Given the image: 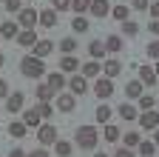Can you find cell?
<instances>
[{
	"mask_svg": "<svg viewBox=\"0 0 159 157\" xmlns=\"http://www.w3.org/2000/svg\"><path fill=\"white\" fill-rule=\"evenodd\" d=\"M46 63L43 57H34V54H26L23 60H20V74L29 77V80H40V77H46Z\"/></svg>",
	"mask_w": 159,
	"mask_h": 157,
	"instance_id": "6da1fadb",
	"label": "cell"
},
{
	"mask_svg": "<svg viewBox=\"0 0 159 157\" xmlns=\"http://www.w3.org/2000/svg\"><path fill=\"white\" fill-rule=\"evenodd\" d=\"M74 143L83 149V151H94L97 143H99V134H97L94 126H80V129L74 131Z\"/></svg>",
	"mask_w": 159,
	"mask_h": 157,
	"instance_id": "7a4b0ae2",
	"label": "cell"
},
{
	"mask_svg": "<svg viewBox=\"0 0 159 157\" xmlns=\"http://www.w3.org/2000/svg\"><path fill=\"white\" fill-rule=\"evenodd\" d=\"M94 94L99 97V100H108V97H114V94H116L114 80H111V77H105V74L94 77Z\"/></svg>",
	"mask_w": 159,
	"mask_h": 157,
	"instance_id": "3957f363",
	"label": "cell"
},
{
	"mask_svg": "<svg viewBox=\"0 0 159 157\" xmlns=\"http://www.w3.org/2000/svg\"><path fill=\"white\" fill-rule=\"evenodd\" d=\"M54 109L57 111H74L77 109V97L71 94V91H57V97H54Z\"/></svg>",
	"mask_w": 159,
	"mask_h": 157,
	"instance_id": "277c9868",
	"label": "cell"
},
{
	"mask_svg": "<svg viewBox=\"0 0 159 157\" xmlns=\"http://www.w3.org/2000/svg\"><path fill=\"white\" fill-rule=\"evenodd\" d=\"M37 140H40V146H54V140H57V129L51 126V123H40L37 126Z\"/></svg>",
	"mask_w": 159,
	"mask_h": 157,
	"instance_id": "5b68a950",
	"label": "cell"
},
{
	"mask_svg": "<svg viewBox=\"0 0 159 157\" xmlns=\"http://www.w3.org/2000/svg\"><path fill=\"white\" fill-rule=\"evenodd\" d=\"M17 26H20V29H34V26H37V9L23 6V9L17 12Z\"/></svg>",
	"mask_w": 159,
	"mask_h": 157,
	"instance_id": "8992f818",
	"label": "cell"
},
{
	"mask_svg": "<svg viewBox=\"0 0 159 157\" xmlns=\"http://www.w3.org/2000/svg\"><path fill=\"white\" fill-rule=\"evenodd\" d=\"M23 103H26V94L23 91H9V97H6V111L9 114H20V111H23Z\"/></svg>",
	"mask_w": 159,
	"mask_h": 157,
	"instance_id": "52a82bcc",
	"label": "cell"
},
{
	"mask_svg": "<svg viewBox=\"0 0 159 157\" xmlns=\"http://www.w3.org/2000/svg\"><path fill=\"white\" fill-rule=\"evenodd\" d=\"M136 71H139V83H142V86H156L159 83V77H156V69L153 66H134Z\"/></svg>",
	"mask_w": 159,
	"mask_h": 157,
	"instance_id": "ba28073f",
	"label": "cell"
},
{
	"mask_svg": "<svg viewBox=\"0 0 159 157\" xmlns=\"http://www.w3.org/2000/svg\"><path fill=\"white\" fill-rule=\"evenodd\" d=\"M66 86L71 89V94H74V97H77V94H88V80H85L83 74H77V71L68 77V83H66Z\"/></svg>",
	"mask_w": 159,
	"mask_h": 157,
	"instance_id": "9c48e42d",
	"label": "cell"
},
{
	"mask_svg": "<svg viewBox=\"0 0 159 157\" xmlns=\"http://www.w3.org/2000/svg\"><path fill=\"white\" fill-rule=\"evenodd\" d=\"M88 12L97 17V20H105V17L111 14V0H91Z\"/></svg>",
	"mask_w": 159,
	"mask_h": 157,
	"instance_id": "30bf717a",
	"label": "cell"
},
{
	"mask_svg": "<svg viewBox=\"0 0 159 157\" xmlns=\"http://www.w3.org/2000/svg\"><path fill=\"white\" fill-rule=\"evenodd\" d=\"M139 126H142L145 131H156V126H159V117H156V109H151V111H139Z\"/></svg>",
	"mask_w": 159,
	"mask_h": 157,
	"instance_id": "8fae6325",
	"label": "cell"
},
{
	"mask_svg": "<svg viewBox=\"0 0 159 157\" xmlns=\"http://www.w3.org/2000/svg\"><path fill=\"white\" fill-rule=\"evenodd\" d=\"M46 83L51 86V91H63L68 80H66V74L57 69V71H46Z\"/></svg>",
	"mask_w": 159,
	"mask_h": 157,
	"instance_id": "7c38bea8",
	"label": "cell"
},
{
	"mask_svg": "<svg viewBox=\"0 0 159 157\" xmlns=\"http://www.w3.org/2000/svg\"><path fill=\"white\" fill-rule=\"evenodd\" d=\"M111 117H114V109L108 106V100H102V103L97 106V111H94V120L99 126H105V123H111Z\"/></svg>",
	"mask_w": 159,
	"mask_h": 157,
	"instance_id": "4fadbf2b",
	"label": "cell"
},
{
	"mask_svg": "<svg viewBox=\"0 0 159 157\" xmlns=\"http://www.w3.org/2000/svg\"><path fill=\"white\" fill-rule=\"evenodd\" d=\"M102 46H105V54H119L122 52V46H125V40L119 34H108L105 40H102Z\"/></svg>",
	"mask_w": 159,
	"mask_h": 157,
	"instance_id": "5bb4252c",
	"label": "cell"
},
{
	"mask_svg": "<svg viewBox=\"0 0 159 157\" xmlns=\"http://www.w3.org/2000/svg\"><path fill=\"white\" fill-rule=\"evenodd\" d=\"M14 40H17V46H23V49H31V46L37 43V34H34V29H20Z\"/></svg>",
	"mask_w": 159,
	"mask_h": 157,
	"instance_id": "9a60e30c",
	"label": "cell"
},
{
	"mask_svg": "<svg viewBox=\"0 0 159 157\" xmlns=\"http://www.w3.org/2000/svg\"><path fill=\"white\" fill-rule=\"evenodd\" d=\"M37 23L43 26V29H54V26H57V12H54V9H43V12H37Z\"/></svg>",
	"mask_w": 159,
	"mask_h": 157,
	"instance_id": "2e32d148",
	"label": "cell"
},
{
	"mask_svg": "<svg viewBox=\"0 0 159 157\" xmlns=\"http://www.w3.org/2000/svg\"><path fill=\"white\" fill-rule=\"evenodd\" d=\"M37 103H51L54 97H57V91H51V86L48 83H37Z\"/></svg>",
	"mask_w": 159,
	"mask_h": 157,
	"instance_id": "e0dca14e",
	"label": "cell"
},
{
	"mask_svg": "<svg viewBox=\"0 0 159 157\" xmlns=\"http://www.w3.org/2000/svg\"><path fill=\"white\" fill-rule=\"evenodd\" d=\"M51 52H54V43H51V40H37V43L31 46V54H34V57H48Z\"/></svg>",
	"mask_w": 159,
	"mask_h": 157,
	"instance_id": "ac0fdd59",
	"label": "cell"
},
{
	"mask_svg": "<svg viewBox=\"0 0 159 157\" xmlns=\"http://www.w3.org/2000/svg\"><path fill=\"white\" fill-rule=\"evenodd\" d=\"M80 69H83V77H85V80H91V77H99V74H102L99 60H88V63H83Z\"/></svg>",
	"mask_w": 159,
	"mask_h": 157,
	"instance_id": "d6986e66",
	"label": "cell"
},
{
	"mask_svg": "<svg viewBox=\"0 0 159 157\" xmlns=\"http://www.w3.org/2000/svg\"><path fill=\"white\" fill-rule=\"evenodd\" d=\"M74 151V143L71 140H63V137H57V140H54V154L57 157H68Z\"/></svg>",
	"mask_w": 159,
	"mask_h": 157,
	"instance_id": "ffe728a7",
	"label": "cell"
},
{
	"mask_svg": "<svg viewBox=\"0 0 159 157\" xmlns=\"http://www.w3.org/2000/svg\"><path fill=\"white\" fill-rule=\"evenodd\" d=\"M77 69H80V60L74 54H66L63 60H60V71H63V74H74Z\"/></svg>",
	"mask_w": 159,
	"mask_h": 157,
	"instance_id": "44dd1931",
	"label": "cell"
},
{
	"mask_svg": "<svg viewBox=\"0 0 159 157\" xmlns=\"http://www.w3.org/2000/svg\"><path fill=\"white\" fill-rule=\"evenodd\" d=\"M116 114H119V117H122V120H136V117H139V109H136L134 103H128V100H125L122 106H119V109H116Z\"/></svg>",
	"mask_w": 159,
	"mask_h": 157,
	"instance_id": "7402d4cb",
	"label": "cell"
},
{
	"mask_svg": "<svg viewBox=\"0 0 159 157\" xmlns=\"http://www.w3.org/2000/svg\"><path fill=\"white\" fill-rule=\"evenodd\" d=\"M136 151H139V157H156V143L142 137V140L136 143Z\"/></svg>",
	"mask_w": 159,
	"mask_h": 157,
	"instance_id": "603a6c76",
	"label": "cell"
},
{
	"mask_svg": "<svg viewBox=\"0 0 159 157\" xmlns=\"http://www.w3.org/2000/svg\"><path fill=\"white\" fill-rule=\"evenodd\" d=\"M136 109H139V111H151V109H156V97L142 91V94L136 97Z\"/></svg>",
	"mask_w": 159,
	"mask_h": 157,
	"instance_id": "cb8c5ba5",
	"label": "cell"
},
{
	"mask_svg": "<svg viewBox=\"0 0 159 157\" xmlns=\"http://www.w3.org/2000/svg\"><path fill=\"white\" fill-rule=\"evenodd\" d=\"M102 69H105V77H111V80H114V77H119V71H122V63H119L116 57H108Z\"/></svg>",
	"mask_w": 159,
	"mask_h": 157,
	"instance_id": "d4e9b609",
	"label": "cell"
},
{
	"mask_svg": "<svg viewBox=\"0 0 159 157\" xmlns=\"http://www.w3.org/2000/svg\"><path fill=\"white\" fill-rule=\"evenodd\" d=\"M17 32H20L17 23H0V40H14Z\"/></svg>",
	"mask_w": 159,
	"mask_h": 157,
	"instance_id": "484cf974",
	"label": "cell"
},
{
	"mask_svg": "<svg viewBox=\"0 0 159 157\" xmlns=\"http://www.w3.org/2000/svg\"><path fill=\"white\" fill-rule=\"evenodd\" d=\"M88 54H91V60H102V57H105L102 40H91V43H88Z\"/></svg>",
	"mask_w": 159,
	"mask_h": 157,
	"instance_id": "4316f807",
	"label": "cell"
},
{
	"mask_svg": "<svg viewBox=\"0 0 159 157\" xmlns=\"http://www.w3.org/2000/svg\"><path fill=\"white\" fill-rule=\"evenodd\" d=\"M23 114V123L29 126V129H37L40 126V114H37V109H26V111H20Z\"/></svg>",
	"mask_w": 159,
	"mask_h": 157,
	"instance_id": "83f0119b",
	"label": "cell"
},
{
	"mask_svg": "<svg viewBox=\"0 0 159 157\" xmlns=\"http://www.w3.org/2000/svg\"><path fill=\"white\" fill-rule=\"evenodd\" d=\"M119 29H122V34H119V37H136V34H139V26H136V23L131 20V17L119 23Z\"/></svg>",
	"mask_w": 159,
	"mask_h": 157,
	"instance_id": "f1b7e54d",
	"label": "cell"
},
{
	"mask_svg": "<svg viewBox=\"0 0 159 157\" xmlns=\"http://www.w3.org/2000/svg\"><path fill=\"white\" fill-rule=\"evenodd\" d=\"M142 89H145V86L139 83V80H131V83L125 86V97H128V100H136V97L142 94Z\"/></svg>",
	"mask_w": 159,
	"mask_h": 157,
	"instance_id": "f546056e",
	"label": "cell"
},
{
	"mask_svg": "<svg viewBox=\"0 0 159 157\" xmlns=\"http://www.w3.org/2000/svg\"><path fill=\"white\" fill-rule=\"evenodd\" d=\"M26 131H29V126H26L23 120H11V123H9V134H11V137H23Z\"/></svg>",
	"mask_w": 159,
	"mask_h": 157,
	"instance_id": "4dcf8cb0",
	"label": "cell"
},
{
	"mask_svg": "<svg viewBox=\"0 0 159 157\" xmlns=\"http://www.w3.org/2000/svg\"><path fill=\"white\" fill-rule=\"evenodd\" d=\"M88 26H91V23L85 20V14H77L74 20H71V29H74L77 34H83V32H88Z\"/></svg>",
	"mask_w": 159,
	"mask_h": 157,
	"instance_id": "1f68e13d",
	"label": "cell"
},
{
	"mask_svg": "<svg viewBox=\"0 0 159 157\" xmlns=\"http://www.w3.org/2000/svg\"><path fill=\"white\" fill-rule=\"evenodd\" d=\"M34 109H37V114H40V120H48V117H54V103H37Z\"/></svg>",
	"mask_w": 159,
	"mask_h": 157,
	"instance_id": "d6a6232c",
	"label": "cell"
},
{
	"mask_svg": "<svg viewBox=\"0 0 159 157\" xmlns=\"http://www.w3.org/2000/svg\"><path fill=\"white\" fill-rule=\"evenodd\" d=\"M119 140H125L128 149H136V143L142 140V134H139V131H128V134H119Z\"/></svg>",
	"mask_w": 159,
	"mask_h": 157,
	"instance_id": "836d02e7",
	"label": "cell"
},
{
	"mask_svg": "<svg viewBox=\"0 0 159 157\" xmlns=\"http://www.w3.org/2000/svg\"><path fill=\"white\" fill-rule=\"evenodd\" d=\"M111 17H114V20H119V23H122V20H128V6H125V3L111 6Z\"/></svg>",
	"mask_w": 159,
	"mask_h": 157,
	"instance_id": "e575fe53",
	"label": "cell"
},
{
	"mask_svg": "<svg viewBox=\"0 0 159 157\" xmlns=\"http://www.w3.org/2000/svg\"><path fill=\"white\" fill-rule=\"evenodd\" d=\"M119 134H122V131H119L114 123H105V143H116V140H119Z\"/></svg>",
	"mask_w": 159,
	"mask_h": 157,
	"instance_id": "d590c367",
	"label": "cell"
},
{
	"mask_svg": "<svg viewBox=\"0 0 159 157\" xmlns=\"http://www.w3.org/2000/svg\"><path fill=\"white\" fill-rule=\"evenodd\" d=\"M60 52H63V54H74V52H77V40H74V37L60 40Z\"/></svg>",
	"mask_w": 159,
	"mask_h": 157,
	"instance_id": "8d00e7d4",
	"label": "cell"
},
{
	"mask_svg": "<svg viewBox=\"0 0 159 157\" xmlns=\"http://www.w3.org/2000/svg\"><path fill=\"white\" fill-rule=\"evenodd\" d=\"M88 6H91V0H71V12H77V14H85Z\"/></svg>",
	"mask_w": 159,
	"mask_h": 157,
	"instance_id": "74e56055",
	"label": "cell"
},
{
	"mask_svg": "<svg viewBox=\"0 0 159 157\" xmlns=\"http://www.w3.org/2000/svg\"><path fill=\"white\" fill-rule=\"evenodd\" d=\"M3 9L11 12V14H17L20 9H23V0H3Z\"/></svg>",
	"mask_w": 159,
	"mask_h": 157,
	"instance_id": "f35d334b",
	"label": "cell"
},
{
	"mask_svg": "<svg viewBox=\"0 0 159 157\" xmlns=\"http://www.w3.org/2000/svg\"><path fill=\"white\" fill-rule=\"evenodd\" d=\"M51 9L54 12H68L71 9V0H51Z\"/></svg>",
	"mask_w": 159,
	"mask_h": 157,
	"instance_id": "ab89813d",
	"label": "cell"
},
{
	"mask_svg": "<svg viewBox=\"0 0 159 157\" xmlns=\"http://www.w3.org/2000/svg\"><path fill=\"white\" fill-rule=\"evenodd\" d=\"M148 57H151V60H156V57H159V40H151V43H148Z\"/></svg>",
	"mask_w": 159,
	"mask_h": 157,
	"instance_id": "60d3db41",
	"label": "cell"
},
{
	"mask_svg": "<svg viewBox=\"0 0 159 157\" xmlns=\"http://www.w3.org/2000/svg\"><path fill=\"white\" fill-rule=\"evenodd\" d=\"M148 3H151V0H131V9H136V12H148Z\"/></svg>",
	"mask_w": 159,
	"mask_h": 157,
	"instance_id": "b9f144b4",
	"label": "cell"
},
{
	"mask_svg": "<svg viewBox=\"0 0 159 157\" xmlns=\"http://www.w3.org/2000/svg\"><path fill=\"white\" fill-rule=\"evenodd\" d=\"M114 157H136V154H134V151H131L128 146H119V149L114 151Z\"/></svg>",
	"mask_w": 159,
	"mask_h": 157,
	"instance_id": "7bdbcfd3",
	"label": "cell"
},
{
	"mask_svg": "<svg viewBox=\"0 0 159 157\" xmlns=\"http://www.w3.org/2000/svg\"><path fill=\"white\" fill-rule=\"evenodd\" d=\"M26 157H48V149L40 146V149H34V151H26Z\"/></svg>",
	"mask_w": 159,
	"mask_h": 157,
	"instance_id": "ee69618b",
	"label": "cell"
},
{
	"mask_svg": "<svg viewBox=\"0 0 159 157\" xmlns=\"http://www.w3.org/2000/svg\"><path fill=\"white\" fill-rule=\"evenodd\" d=\"M9 91H11V89H9V83L3 80V77H0V100H6V97H9Z\"/></svg>",
	"mask_w": 159,
	"mask_h": 157,
	"instance_id": "f6af8a7d",
	"label": "cell"
},
{
	"mask_svg": "<svg viewBox=\"0 0 159 157\" xmlns=\"http://www.w3.org/2000/svg\"><path fill=\"white\" fill-rule=\"evenodd\" d=\"M148 9H151V17L156 20V17H159V6H156V3H148Z\"/></svg>",
	"mask_w": 159,
	"mask_h": 157,
	"instance_id": "bcb514c9",
	"label": "cell"
},
{
	"mask_svg": "<svg viewBox=\"0 0 159 157\" xmlns=\"http://www.w3.org/2000/svg\"><path fill=\"white\" fill-rule=\"evenodd\" d=\"M9 157H26V151H23V149H11Z\"/></svg>",
	"mask_w": 159,
	"mask_h": 157,
	"instance_id": "7dc6e473",
	"label": "cell"
},
{
	"mask_svg": "<svg viewBox=\"0 0 159 157\" xmlns=\"http://www.w3.org/2000/svg\"><path fill=\"white\" fill-rule=\"evenodd\" d=\"M148 29H151V34H156V32H159V20H151V23H148Z\"/></svg>",
	"mask_w": 159,
	"mask_h": 157,
	"instance_id": "c3c4849f",
	"label": "cell"
},
{
	"mask_svg": "<svg viewBox=\"0 0 159 157\" xmlns=\"http://www.w3.org/2000/svg\"><path fill=\"white\" fill-rule=\"evenodd\" d=\"M94 157H108V154L105 151H94Z\"/></svg>",
	"mask_w": 159,
	"mask_h": 157,
	"instance_id": "681fc988",
	"label": "cell"
},
{
	"mask_svg": "<svg viewBox=\"0 0 159 157\" xmlns=\"http://www.w3.org/2000/svg\"><path fill=\"white\" fill-rule=\"evenodd\" d=\"M3 63H6V57H3V54H0V69H3Z\"/></svg>",
	"mask_w": 159,
	"mask_h": 157,
	"instance_id": "f907efd6",
	"label": "cell"
}]
</instances>
